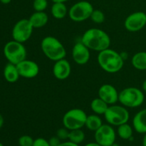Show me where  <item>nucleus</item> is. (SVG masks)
Returning <instances> with one entry per match:
<instances>
[{"instance_id": "32", "label": "nucleus", "mask_w": 146, "mask_h": 146, "mask_svg": "<svg viewBox=\"0 0 146 146\" xmlns=\"http://www.w3.org/2000/svg\"><path fill=\"white\" fill-rule=\"evenodd\" d=\"M84 146H102V145L98 144V143L94 142V143H87L86 145H85Z\"/></svg>"}, {"instance_id": "4", "label": "nucleus", "mask_w": 146, "mask_h": 146, "mask_svg": "<svg viewBox=\"0 0 146 146\" xmlns=\"http://www.w3.org/2000/svg\"><path fill=\"white\" fill-rule=\"evenodd\" d=\"M145 96L142 90L136 87H128L119 92L118 101L125 108H135L143 104Z\"/></svg>"}, {"instance_id": "27", "label": "nucleus", "mask_w": 146, "mask_h": 146, "mask_svg": "<svg viewBox=\"0 0 146 146\" xmlns=\"http://www.w3.org/2000/svg\"><path fill=\"white\" fill-rule=\"evenodd\" d=\"M34 140L30 135H21L19 138V146H33Z\"/></svg>"}, {"instance_id": "21", "label": "nucleus", "mask_w": 146, "mask_h": 146, "mask_svg": "<svg viewBox=\"0 0 146 146\" xmlns=\"http://www.w3.org/2000/svg\"><path fill=\"white\" fill-rule=\"evenodd\" d=\"M108 106L109 105L106 104L104 100L100 98L99 97L94 98L91 103V110L94 113L98 115H104L105 113L106 112Z\"/></svg>"}, {"instance_id": "12", "label": "nucleus", "mask_w": 146, "mask_h": 146, "mask_svg": "<svg viewBox=\"0 0 146 146\" xmlns=\"http://www.w3.org/2000/svg\"><path fill=\"white\" fill-rule=\"evenodd\" d=\"M17 66L20 76L25 78H35L40 71L38 64L31 60H24L17 64Z\"/></svg>"}, {"instance_id": "16", "label": "nucleus", "mask_w": 146, "mask_h": 146, "mask_svg": "<svg viewBox=\"0 0 146 146\" xmlns=\"http://www.w3.org/2000/svg\"><path fill=\"white\" fill-rule=\"evenodd\" d=\"M133 128L137 133L141 134L146 133V108L136 113L133 118Z\"/></svg>"}, {"instance_id": "20", "label": "nucleus", "mask_w": 146, "mask_h": 146, "mask_svg": "<svg viewBox=\"0 0 146 146\" xmlns=\"http://www.w3.org/2000/svg\"><path fill=\"white\" fill-rule=\"evenodd\" d=\"M132 66L139 71H146V51H139L134 54L131 59Z\"/></svg>"}, {"instance_id": "38", "label": "nucleus", "mask_w": 146, "mask_h": 146, "mask_svg": "<svg viewBox=\"0 0 146 146\" xmlns=\"http://www.w3.org/2000/svg\"><path fill=\"white\" fill-rule=\"evenodd\" d=\"M110 146H120L119 145H118V143H113L112 144V145H110Z\"/></svg>"}, {"instance_id": "34", "label": "nucleus", "mask_w": 146, "mask_h": 146, "mask_svg": "<svg viewBox=\"0 0 146 146\" xmlns=\"http://www.w3.org/2000/svg\"><path fill=\"white\" fill-rule=\"evenodd\" d=\"M142 89H143V92L146 93V79L143 81V82Z\"/></svg>"}, {"instance_id": "3", "label": "nucleus", "mask_w": 146, "mask_h": 146, "mask_svg": "<svg viewBox=\"0 0 146 146\" xmlns=\"http://www.w3.org/2000/svg\"><path fill=\"white\" fill-rule=\"evenodd\" d=\"M41 48L44 55L53 61L65 58L66 51L64 44L57 38L48 36L41 40Z\"/></svg>"}, {"instance_id": "26", "label": "nucleus", "mask_w": 146, "mask_h": 146, "mask_svg": "<svg viewBox=\"0 0 146 146\" xmlns=\"http://www.w3.org/2000/svg\"><path fill=\"white\" fill-rule=\"evenodd\" d=\"M48 7L47 0H34L33 8L35 11H44Z\"/></svg>"}, {"instance_id": "2", "label": "nucleus", "mask_w": 146, "mask_h": 146, "mask_svg": "<svg viewBox=\"0 0 146 146\" xmlns=\"http://www.w3.org/2000/svg\"><path fill=\"white\" fill-rule=\"evenodd\" d=\"M97 60L100 67L109 74L118 72L124 65V59L121 54L110 48L98 52Z\"/></svg>"}, {"instance_id": "24", "label": "nucleus", "mask_w": 146, "mask_h": 146, "mask_svg": "<svg viewBox=\"0 0 146 146\" xmlns=\"http://www.w3.org/2000/svg\"><path fill=\"white\" fill-rule=\"evenodd\" d=\"M84 139H85V133L81 129H75L70 131L68 141L78 145V144L83 143Z\"/></svg>"}, {"instance_id": "25", "label": "nucleus", "mask_w": 146, "mask_h": 146, "mask_svg": "<svg viewBox=\"0 0 146 146\" xmlns=\"http://www.w3.org/2000/svg\"><path fill=\"white\" fill-rule=\"evenodd\" d=\"M92 21L95 24H102L105 21V14L100 9H94L91 17H90Z\"/></svg>"}, {"instance_id": "15", "label": "nucleus", "mask_w": 146, "mask_h": 146, "mask_svg": "<svg viewBox=\"0 0 146 146\" xmlns=\"http://www.w3.org/2000/svg\"><path fill=\"white\" fill-rule=\"evenodd\" d=\"M71 72L70 63L65 58L55 61L53 66V74L56 79L63 81L69 77Z\"/></svg>"}, {"instance_id": "9", "label": "nucleus", "mask_w": 146, "mask_h": 146, "mask_svg": "<svg viewBox=\"0 0 146 146\" xmlns=\"http://www.w3.org/2000/svg\"><path fill=\"white\" fill-rule=\"evenodd\" d=\"M34 30V27L30 23L29 19H20L14 24L12 29L13 39L24 44L28 41L31 36Z\"/></svg>"}, {"instance_id": "19", "label": "nucleus", "mask_w": 146, "mask_h": 146, "mask_svg": "<svg viewBox=\"0 0 146 146\" xmlns=\"http://www.w3.org/2000/svg\"><path fill=\"white\" fill-rule=\"evenodd\" d=\"M51 15L56 19H62L68 14V10L65 3H54L51 9Z\"/></svg>"}, {"instance_id": "39", "label": "nucleus", "mask_w": 146, "mask_h": 146, "mask_svg": "<svg viewBox=\"0 0 146 146\" xmlns=\"http://www.w3.org/2000/svg\"><path fill=\"white\" fill-rule=\"evenodd\" d=\"M0 146H4V145H3V144L1 143H0Z\"/></svg>"}, {"instance_id": "28", "label": "nucleus", "mask_w": 146, "mask_h": 146, "mask_svg": "<svg viewBox=\"0 0 146 146\" xmlns=\"http://www.w3.org/2000/svg\"><path fill=\"white\" fill-rule=\"evenodd\" d=\"M70 131L66 128H61L56 131V136L59 138L61 141H66L68 139Z\"/></svg>"}, {"instance_id": "1", "label": "nucleus", "mask_w": 146, "mask_h": 146, "mask_svg": "<svg viewBox=\"0 0 146 146\" xmlns=\"http://www.w3.org/2000/svg\"><path fill=\"white\" fill-rule=\"evenodd\" d=\"M81 41L91 51L101 52L111 45V38L104 30L91 28L86 30L81 37Z\"/></svg>"}, {"instance_id": "35", "label": "nucleus", "mask_w": 146, "mask_h": 146, "mask_svg": "<svg viewBox=\"0 0 146 146\" xmlns=\"http://www.w3.org/2000/svg\"><path fill=\"white\" fill-rule=\"evenodd\" d=\"M11 1V0H0V2L3 4H8Z\"/></svg>"}, {"instance_id": "6", "label": "nucleus", "mask_w": 146, "mask_h": 146, "mask_svg": "<svg viewBox=\"0 0 146 146\" xmlns=\"http://www.w3.org/2000/svg\"><path fill=\"white\" fill-rule=\"evenodd\" d=\"M104 115L106 122L112 126H119L128 123L130 118L129 112L125 106L115 104L109 106Z\"/></svg>"}, {"instance_id": "8", "label": "nucleus", "mask_w": 146, "mask_h": 146, "mask_svg": "<svg viewBox=\"0 0 146 146\" xmlns=\"http://www.w3.org/2000/svg\"><path fill=\"white\" fill-rule=\"evenodd\" d=\"M94 7L88 1H80L75 3L68 9V17L75 22H82L90 19L94 11Z\"/></svg>"}, {"instance_id": "22", "label": "nucleus", "mask_w": 146, "mask_h": 146, "mask_svg": "<svg viewBox=\"0 0 146 146\" xmlns=\"http://www.w3.org/2000/svg\"><path fill=\"white\" fill-rule=\"evenodd\" d=\"M102 125V120H101V118H100L98 115H97V114H92V115H87L85 126L89 131L95 132Z\"/></svg>"}, {"instance_id": "17", "label": "nucleus", "mask_w": 146, "mask_h": 146, "mask_svg": "<svg viewBox=\"0 0 146 146\" xmlns=\"http://www.w3.org/2000/svg\"><path fill=\"white\" fill-rule=\"evenodd\" d=\"M34 29H39L45 27L48 21V16L45 11H35L29 18Z\"/></svg>"}, {"instance_id": "36", "label": "nucleus", "mask_w": 146, "mask_h": 146, "mask_svg": "<svg viewBox=\"0 0 146 146\" xmlns=\"http://www.w3.org/2000/svg\"><path fill=\"white\" fill-rule=\"evenodd\" d=\"M142 145H143V146H146V133L144 134L143 138Z\"/></svg>"}, {"instance_id": "5", "label": "nucleus", "mask_w": 146, "mask_h": 146, "mask_svg": "<svg viewBox=\"0 0 146 146\" xmlns=\"http://www.w3.org/2000/svg\"><path fill=\"white\" fill-rule=\"evenodd\" d=\"M3 51L5 58L11 64L17 65L27 59V52L24 44L14 39L4 45Z\"/></svg>"}, {"instance_id": "23", "label": "nucleus", "mask_w": 146, "mask_h": 146, "mask_svg": "<svg viewBox=\"0 0 146 146\" xmlns=\"http://www.w3.org/2000/svg\"><path fill=\"white\" fill-rule=\"evenodd\" d=\"M117 133L123 140H131L133 138V127L125 123L118 126Z\"/></svg>"}, {"instance_id": "29", "label": "nucleus", "mask_w": 146, "mask_h": 146, "mask_svg": "<svg viewBox=\"0 0 146 146\" xmlns=\"http://www.w3.org/2000/svg\"><path fill=\"white\" fill-rule=\"evenodd\" d=\"M33 146H50L48 141L43 138H38L34 140Z\"/></svg>"}, {"instance_id": "30", "label": "nucleus", "mask_w": 146, "mask_h": 146, "mask_svg": "<svg viewBox=\"0 0 146 146\" xmlns=\"http://www.w3.org/2000/svg\"><path fill=\"white\" fill-rule=\"evenodd\" d=\"M48 143H49L50 146H58L61 143V141L56 135V136H53L49 138L48 141Z\"/></svg>"}, {"instance_id": "18", "label": "nucleus", "mask_w": 146, "mask_h": 146, "mask_svg": "<svg viewBox=\"0 0 146 146\" xmlns=\"http://www.w3.org/2000/svg\"><path fill=\"white\" fill-rule=\"evenodd\" d=\"M4 77L7 82H17L20 77L17 65L8 63L4 68Z\"/></svg>"}, {"instance_id": "31", "label": "nucleus", "mask_w": 146, "mask_h": 146, "mask_svg": "<svg viewBox=\"0 0 146 146\" xmlns=\"http://www.w3.org/2000/svg\"><path fill=\"white\" fill-rule=\"evenodd\" d=\"M58 146H79L78 144H76L74 143L71 142V141H65V142H62Z\"/></svg>"}, {"instance_id": "10", "label": "nucleus", "mask_w": 146, "mask_h": 146, "mask_svg": "<svg viewBox=\"0 0 146 146\" xmlns=\"http://www.w3.org/2000/svg\"><path fill=\"white\" fill-rule=\"evenodd\" d=\"M116 133L112 125L103 124L95 131L94 138L96 142L102 146H110L115 142Z\"/></svg>"}, {"instance_id": "7", "label": "nucleus", "mask_w": 146, "mask_h": 146, "mask_svg": "<svg viewBox=\"0 0 146 146\" xmlns=\"http://www.w3.org/2000/svg\"><path fill=\"white\" fill-rule=\"evenodd\" d=\"M87 114L80 108H72L65 113L62 118L64 126L69 131L81 129L85 126Z\"/></svg>"}, {"instance_id": "14", "label": "nucleus", "mask_w": 146, "mask_h": 146, "mask_svg": "<svg viewBox=\"0 0 146 146\" xmlns=\"http://www.w3.org/2000/svg\"><path fill=\"white\" fill-rule=\"evenodd\" d=\"M98 97L104 100L108 105H113L118 101V92L115 86L111 84H103L98 89Z\"/></svg>"}, {"instance_id": "13", "label": "nucleus", "mask_w": 146, "mask_h": 146, "mask_svg": "<svg viewBox=\"0 0 146 146\" xmlns=\"http://www.w3.org/2000/svg\"><path fill=\"white\" fill-rule=\"evenodd\" d=\"M91 50L86 46L81 41L76 43L72 48V58L76 64L78 65H84L89 61Z\"/></svg>"}, {"instance_id": "37", "label": "nucleus", "mask_w": 146, "mask_h": 146, "mask_svg": "<svg viewBox=\"0 0 146 146\" xmlns=\"http://www.w3.org/2000/svg\"><path fill=\"white\" fill-rule=\"evenodd\" d=\"M51 1H52L54 3H56V2L65 3V2H66L67 1H68V0H51Z\"/></svg>"}, {"instance_id": "33", "label": "nucleus", "mask_w": 146, "mask_h": 146, "mask_svg": "<svg viewBox=\"0 0 146 146\" xmlns=\"http://www.w3.org/2000/svg\"><path fill=\"white\" fill-rule=\"evenodd\" d=\"M3 125H4V118H3L2 115L0 113V129L2 128Z\"/></svg>"}, {"instance_id": "11", "label": "nucleus", "mask_w": 146, "mask_h": 146, "mask_svg": "<svg viewBox=\"0 0 146 146\" xmlns=\"http://www.w3.org/2000/svg\"><path fill=\"white\" fill-rule=\"evenodd\" d=\"M146 25V14L143 11H135L129 14L124 21V27L130 32L141 31Z\"/></svg>"}]
</instances>
